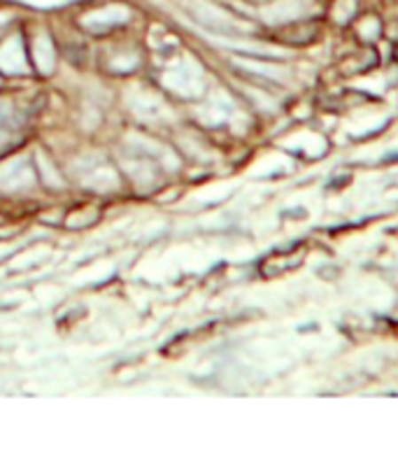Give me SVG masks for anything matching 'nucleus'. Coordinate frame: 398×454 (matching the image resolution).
I'll return each mask as SVG.
<instances>
[{
    "label": "nucleus",
    "instance_id": "obj_1",
    "mask_svg": "<svg viewBox=\"0 0 398 454\" xmlns=\"http://www.w3.org/2000/svg\"><path fill=\"white\" fill-rule=\"evenodd\" d=\"M324 24L317 20L310 21H296V24L285 26L280 33H277V40L285 44H293V47H305V44L317 43L322 38Z\"/></svg>",
    "mask_w": 398,
    "mask_h": 454
},
{
    "label": "nucleus",
    "instance_id": "obj_2",
    "mask_svg": "<svg viewBox=\"0 0 398 454\" xmlns=\"http://www.w3.org/2000/svg\"><path fill=\"white\" fill-rule=\"evenodd\" d=\"M305 254H308V249L305 245H296L289 252H277V254H270L266 262L261 263V273L263 275H282L289 273V270H296V268L303 266Z\"/></svg>",
    "mask_w": 398,
    "mask_h": 454
}]
</instances>
